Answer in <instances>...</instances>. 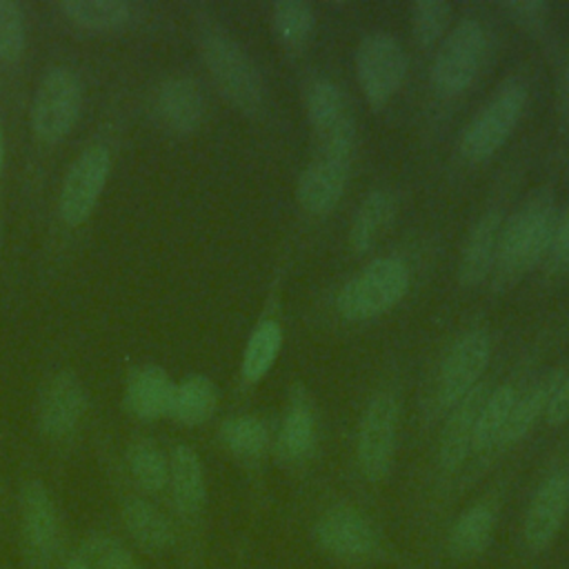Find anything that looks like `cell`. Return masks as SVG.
Returning <instances> with one entry per match:
<instances>
[{"label": "cell", "mask_w": 569, "mask_h": 569, "mask_svg": "<svg viewBox=\"0 0 569 569\" xmlns=\"http://www.w3.org/2000/svg\"><path fill=\"white\" fill-rule=\"evenodd\" d=\"M556 200L549 189L531 193L500 227L491 269L493 289L513 287L549 251L556 229Z\"/></svg>", "instance_id": "cell-1"}, {"label": "cell", "mask_w": 569, "mask_h": 569, "mask_svg": "<svg viewBox=\"0 0 569 569\" xmlns=\"http://www.w3.org/2000/svg\"><path fill=\"white\" fill-rule=\"evenodd\" d=\"M202 58L224 98L240 111L256 113L264 102V82L249 53L218 24L198 29Z\"/></svg>", "instance_id": "cell-2"}, {"label": "cell", "mask_w": 569, "mask_h": 569, "mask_svg": "<svg viewBox=\"0 0 569 569\" xmlns=\"http://www.w3.org/2000/svg\"><path fill=\"white\" fill-rule=\"evenodd\" d=\"M409 282L411 276L402 260L378 258L340 289L336 307L347 320H371L398 305L409 291Z\"/></svg>", "instance_id": "cell-3"}, {"label": "cell", "mask_w": 569, "mask_h": 569, "mask_svg": "<svg viewBox=\"0 0 569 569\" xmlns=\"http://www.w3.org/2000/svg\"><path fill=\"white\" fill-rule=\"evenodd\" d=\"M527 104V84L518 78L502 82L496 93L471 118L460 138V153L469 162L493 156L516 129Z\"/></svg>", "instance_id": "cell-4"}, {"label": "cell", "mask_w": 569, "mask_h": 569, "mask_svg": "<svg viewBox=\"0 0 569 569\" xmlns=\"http://www.w3.org/2000/svg\"><path fill=\"white\" fill-rule=\"evenodd\" d=\"M356 140L349 136H333L320 142V153L311 160L298 178L296 198L311 216H325L336 209L347 187V176Z\"/></svg>", "instance_id": "cell-5"}, {"label": "cell", "mask_w": 569, "mask_h": 569, "mask_svg": "<svg viewBox=\"0 0 569 569\" xmlns=\"http://www.w3.org/2000/svg\"><path fill=\"white\" fill-rule=\"evenodd\" d=\"M398 436V400L389 391L376 393L360 418L356 456L362 476L380 482L389 476Z\"/></svg>", "instance_id": "cell-6"}, {"label": "cell", "mask_w": 569, "mask_h": 569, "mask_svg": "<svg viewBox=\"0 0 569 569\" xmlns=\"http://www.w3.org/2000/svg\"><path fill=\"white\" fill-rule=\"evenodd\" d=\"M82 107L80 76L67 67H51L38 82L31 102V124L42 140L62 138L76 122Z\"/></svg>", "instance_id": "cell-7"}, {"label": "cell", "mask_w": 569, "mask_h": 569, "mask_svg": "<svg viewBox=\"0 0 569 569\" xmlns=\"http://www.w3.org/2000/svg\"><path fill=\"white\" fill-rule=\"evenodd\" d=\"M407 53L389 33H369L356 49L358 84L373 109L385 107L407 76Z\"/></svg>", "instance_id": "cell-8"}, {"label": "cell", "mask_w": 569, "mask_h": 569, "mask_svg": "<svg viewBox=\"0 0 569 569\" xmlns=\"http://www.w3.org/2000/svg\"><path fill=\"white\" fill-rule=\"evenodd\" d=\"M485 56V29L478 20H460L442 40L433 64H431V82L433 89L442 96H456L465 91Z\"/></svg>", "instance_id": "cell-9"}, {"label": "cell", "mask_w": 569, "mask_h": 569, "mask_svg": "<svg viewBox=\"0 0 569 569\" xmlns=\"http://www.w3.org/2000/svg\"><path fill=\"white\" fill-rule=\"evenodd\" d=\"M111 156L104 144H89L76 156L64 173L58 200L60 216L67 224H78L91 213L107 182Z\"/></svg>", "instance_id": "cell-10"}, {"label": "cell", "mask_w": 569, "mask_h": 569, "mask_svg": "<svg viewBox=\"0 0 569 569\" xmlns=\"http://www.w3.org/2000/svg\"><path fill=\"white\" fill-rule=\"evenodd\" d=\"M489 336L485 331H469L460 336L447 351L440 376H438V402L442 407H453L462 396H467L480 380L489 365Z\"/></svg>", "instance_id": "cell-11"}, {"label": "cell", "mask_w": 569, "mask_h": 569, "mask_svg": "<svg viewBox=\"0 0 569 569\" xmlns=\"http://www.w3.org/2000/svg\"><path fill=\"white\" fill-rule=\"evenodd\" d=\"M316 540L327 553L342 560H365L378 549L373 527L349 505H336L318 518Z\"/></svg>", "instance_id": "cell-12"}, {"label": "cell", "mask_w": 569, "mask_h": 569, "mask_svg": "<svg viewBox=\"0 0 569 569\" xmlns=\"http://www.w3.org/2000/svg\"><path fill=\"white\" fill-rule=\"evenodd\" d=\"M22 538L33 567L47 569L60 545L56 505L40 480H29L22 489Z\"/></svg>", "instance_id": "cell-13"}, {"label": "cell", "mask_w": 569, "mask_h": 569, "mask_svg": "<svg viewBox=\"0 0 569 569\" xmlns=\"http://www.w3.org/2000/svg\"><path fill=\"white\" fill-rule=\"evenodd\" d=\"M87 407V391L71 369L56 371L38 393V425L51 438H62L76 429Z\"/></svg>", "instance_id": "cell-14"}, {"label": "cell", "mask_w": 569, "mask_h": 569, "mask_svg": "<svg viewBox=\"0 0 569 569\" xmlns=\"http://www.w3.org/2000/svg\"><path fill=\"white\" fill-rule=\"evenodd\" d=\"M569 513V476L553 473L540 482L525 513V542L533 551L547 549Z\"/></svg>", "instance_id": "cell-15"}, {"label": "cell", "mask_w": 569, "mask_h": 569, "mask_svg": "<svg viewBox=\"0 0 569 569\" xmlns=\"http://www.w3.org/2000/svg\"><path fill=\"white\" fill-rule=\"evenodd\" d=\"M487 387L476 385L467 396H462L453 407H449V418L440 436V465L449 471L458 469L465 458L473 451L476 422L487 398Z\"/></svg>", "instance_id": "cell-16"}, {"label": "cell", "mask_w": 569, "mask_h": 569, "mask_svg": "<svg viewBox=\"0 0 569 569\" xmlns=\"http://www.w3.org/2000/svg\"><path fill=\"white\" fill-rule=\"evenodd\" d=\"M156 111L160 120L178 131H193L204 116V96L189 76H169L156 91Z\"/></svg>", "instance_id": "cell-17"}, {"label": "cell", "mask_w": 569, "mask_h": 569, "mask_svg": "<svg viewBox=\"0 0 569 569\" xmlns=\"http://www.w3.org/2000/svg\"><path fill=\"white\" fill-rule=\"evenodd\" d=\"M500 227H502V216L498 211H487L471 227L458 262V280L462 287L480 284L493 269Z\"/></svg>", "instance_id": "cell-18"}, {"label": "cell", "mask_w": 569, "mask_h": 569, "mask_svg": "<svg viewBox=\"0 0 569 569\" xmlns=\"http://www.w3.org/2000/svg\"><path fill=\"white\" fill-rule=\"evenodd\" d=\"M176 382L158 365H142L131 371L127 380L124 402L131 413L142 420H156L169 416Z\"/></svg>", "instance_id": "cell-19"}, {"label": "cell", "mask_w": 569, "mask_h": 569, "mask_svg": "<svg viewBox=\"0 0 569 569\" xmlns=\"http://www.w3.org/2000/svg\"><path fill=\"white\" fill-rule=\"evenodd\" d=\"M169 482L173 502L184 516H193L202 509L207 487L202 462L189 445H176L169 456Z\"/></svg>", "instance_id": "cell-20"}, {"label": "cell", "mask_w": 569, "mask_h": 569, "mask_svg": "<svg viewBox=\"0 0 569 569\" xmlns=\"http://www.w3.org/2000/svg\"><path fill=\"white\" fill-rule=\"evenodd\" d=\"M122 520L133 542L147 553H160L173 542L171 522L144 498H129L122 507Z\"/></svg>", "instance_id": "cell-21"}, {"label": "cell", "mask_w": 569, "mask_h": 569, "mask_svg": "<svg viewBox=\"0 0 569 569\" xmlns=\"http://www.w3.org/2000/svg\"><path fill=\"white\" fill-rule=\"evenodd\" d=\"M396 213V198L387 189L371 191L360 207L356 209V216L351 220L349 229V244L356 253L369 251L380 236L389 229Z\"/></svg>", "instance_id": "cell-22"}, {"label": "cell", "mask_w": 569, "mask_h": 569, "mask_svg": "<svg viewBox=\"0 0 569 569\" xmlns=\"http://www.w3.org/2000/svg\"><path fill=\"white\" fill-rule=\"evenodd\" d=\"M496 529V511L487 502L471 505L465 509L449 533V551L456 558L469 560L480 556L493 538Z\"/></svg>", "instance_id": "cell-23"}, {"label": "cell", "mask_w": 569, "mask_h": 569, "mask_svg": "<svg viewBox=\"0 0 569 569\" xmlns=\"http://www.w3.org/2000/svg\"><path fill=\"white\" fill-rule=\"evenodd\" d=\"M313 440H316V427H313L311 409L302 400V396H296L280 422L276 453L282 462H289V465L300 462L309 456Z\"/></svg>", "instance_id": "cell-24"}, {"label": "cell", "mask_w": 569, "mask_h": 569, "mask_svg": "<svg viewBox=\"0 0 569 569\" xmlns=\"http://www.w3.org/2000/svg\"><path fill=\"white\" fill-rule=\"evenodd\" d=\"M216 405H218L216 385L202 373H191L176 385L169 416L182 425L193 427L209 420L211 413L216 411Z\"/></svg>", "instance_id": "cell-25"}, {"label": "cell", "mask_w": 569, "mask_h": 569, "mask_svg": "<svg viewBox=\"0 0 569 569\" xmlns=\"http://www.w3.org/2000/svg\"><path fill=\"white\" fill-rule=\"evenodd\" d=\"M560 378H562L560 373H549L545 380H538L536 385H531L522 396H516V402L511 407L509 420H507L502 438H500L502 447L518 442L520 438H525L531 431V427L538 422V418L547 409V402H549L556 385L560 382Z\"/></svg>", "instance_id": "cell-26"}, {"label": "cell", "mask_w": 569, "mask_h": 569, "mask_svg": "<svg viewBox=\"0 0 569 569\" xmlns=\"http://www.w3.org/2000/svg\"><path fill=\"white\" fill-rule=\"evenodd\" d=\"M280 345H282L280 325L271 318L260 320L253 327V331L247 340V347L242 351V365H240L242 378L247 382H258L260 378H264V373L271 369V365L278 358Z\"/></svg>", "instance_id": "cell-27"}, {"label": "cell", "mask_w": 569, "mask_h": 569, "mask_svg": "<svg viewBox=\"0 0 569 569\" xmlns=\"http://www.w3.org/2000/svg\"><path fill=\"white\" fill-rule=\"evenodd\" d=\"M305 111L311 129L322 136L340 124L349 113L345 93L331 80H313L305 93Z\"/></svg>", "instance_id": "cell-28"}, {"label": "cell", "mask_w": 569, "mask_h": 569, "mask_svg": "<svg viewBox=\"0 0 569 569\" xmlns=\"http://www.w3.org/2000/svg\"><path fill=\"white\" fill-rule=\"evenodd\" d=\"M516 389L511 385L496 387L487 393L478 422H476V433H473V451H487L496 445H500L505 425L509 420L511 407L516 402Z\"/></svg>", "instance_id": "cell-29"}, {"label": "cell", "mask_w": 569, "mask_h": 569, "mask_svg": "<svg viewBox=\"0 0 569 569\" xmlns=\"http://www.w3.org/2000/svg\"><path fill=\"white\" fill-rule=\"evenodd\" d=\"M313 11L302 0H280L271 9V29L280 44L296 51L307 44L313 31Z\"/></svg>", "instance_id": "cell-30"}, {"label": "cell", "mask_w": 569, "mask_h": 569, "mask_svg": "<svg viewBox=\"0 0 569 569\" xmlns=\"http://www.w3.org/2000/svg\"><path fill=\"white\" fill-rule=\"evenodd\" d=\"M127 465L136 482L153 493L169 482V460L151 438H136L127 449Z\"/></svg>", "instance_id": "cell-31"}, {"label": "cell", "mask_w": 569, "mask_h": 569, "mask_svg": "<svg viewBox=\"0 0 569 569\" xmlns=\"http://www.w3.org/2000/svg\"><path fill=\"white\" fill-rule=\"evenodd\" d=\"M220 440L238 458L253 460L260 458L269 447V431L264 422L253 416H233L222 422Z\"/></svg>", "instance_id": "cell-32"}, {"label": "cell", "mask_w": 569, "mask_h": 569, "mask_svg": "<svg viewBox=\"0 0 569 569\" xmlns=\"http://www.w3.org/2000/svg\"><path fill=\"white\" fill-rule=\"evenodd\" d=\"M60 9L69 20L91 29L118 27L131 16V4L122 0H64Z\"/></svg>", "instance_id": "cell-33"}, {"label": "cell", "mask_w": 569, "mask_h": 569, "mask_svg": "<svg viewBox=\"0 0 569 569\" xmlns=\"http://www.w3.org/2000/svg\"><path fill=\"white\" fill-rule=\"evenodd\" d=\"M451 18V7L445 0H418L411 4V33L420 47H431L436 44Z\"/></svg>", "instance_id": "cell-34"}, {"label": "cell", "mask_w": 569, "mask_h": 569, "mask_svg": "<svg viewBox=\"0 0 569 569\" xmlns=\"http://www.w3.org/2000/svg\"><path fill=\"white\" fill-rule=\"evenodd\" d=\"M80 551L87 556L93 569H142L127 547L107 533H93L84 540Z\"/></svg>", "instance_id": "cell-35"}, {"label": "cell", "mask_w": 569, "mask_h": 569, "mask_svg": "<svg viewBox=\"0 0 569 569\" xmlns=\"http://www.w3.org/2000/svg\"><path fill=\"white\" fill-rule=\"evenodd\" d=\"M24 49V16L22 7L11 0H0V58L13 60Z\"/></svg>", "instance_id": "cell-36"}, {"label": "cell", "mask_w": 569, "mask_h": 569, "mask_svg": "<svg viewBox=\"0 0 569 569\" xmlns=\"http://www.w3.org/2000/svg\"><path fill=\"white\" fill-rule=\"evenodd\" d=\"M505 13L527 31H538L549 18V4L545 0H509L502 4Z\"/></svg>", "instance_id": "cell-37"}, {"label": "cell", "mask_w": 569, "mask_h": 569, "mask_svg": "<svg viewBox=\"0 0 569 569\" xmlns=\"http://www.w3.org/2000/svg\"><path fill=\"white\" fill-rule=\"evenodd\" d=\"M545 418L549 425H562L569 420V373L565 378H560V382L556 385V389L547 402Z\"/></svg>", "instance_id": "cell-38"}, {"label": "cell", "mask_w": 569, "mask_h": 569, "mask_svg": "<svg viewBox=\"0 0 569 569\" xmlns=\"http://www.w3.org/2000/svg\"><path fill=\"white\" fill-rule=\"evenodd\" d=\"M547 253L556 267H569V209L562 213V218L556 220Z\"/></svg>", "instance_id": "cell-39"}, {"label": "cell", "mask_w": 569, "mask_h": 569, "mask_svg": "<svg viewBox=\"0 0 569 569\" xmlns=\"http://www.w3.org/2000/svg\"><path fill=\"white\" fill-rule=\"evenodd\" d=\"M64 569H93L91 562L87 560V556L82 551H76L67 562H64Z\"/></svg>", "instance_id": "cell-40"}, {"label": "cell", "mask_w": 569, "mask_h": 569, "mask_svg": "<svg viewBox=\"0 0 569 569\" xmlns=\"http://www.w3.org/2000/svg\"><path fill=\"white\" fill-rule=\"evenodd\" d=\"M2 162H4V136H2V122H0V171H2Z\"/></svg>", "instance_id": "cell-41"}, {"label": "cell", "mask_w": 569, "mask_h": 569, "mask_svg": "<svg viewBox=\"0 0 569 569\" xmlns=\"http://www.w3.org/2000/svg\"><path fill=\"white\" fill-rule=\"evenodd\" d=\"M567 100H569V73H567Z\"/></svg>", "instance_id": "cell-42"}]
</instances>
